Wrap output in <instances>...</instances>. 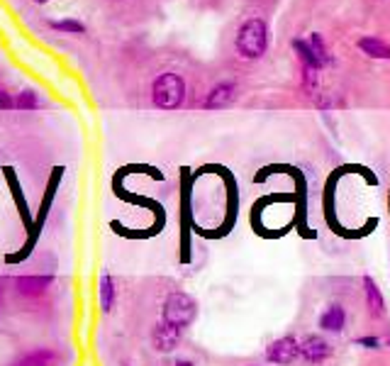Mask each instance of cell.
I'll return each instance as SVG.
<instances>
[{
  "label": "cell",
  "mask_w": 390,
  "mask_h": 366,
  "mask_svg": "<svg viewBox=\"0 0 390 366\" xmlns=\"http://www.w3.org/2000/svg\"><path fill=\"white\" fill-rule=\"evenodd\" d=\"M59 181H61V169H54V174H51L49 183H46V191H44L42 203H39L37 217H34L32 225L27 227V239L22 242L20 252L8 254V257H5V264H20V262H25L29 254L34 252V247H37V242H39V234H42L46 220H49V210H51V205H54V198H56V191H59Z\"/></svg>",
  "instance_id": "6da1fadb"
},
{
  "label": "cell",
  "mask_w": 390,
  "mask_h": 366,
  "mask_svg": "<svg viewBox=\"0 0 390 366\" xmlns=\"http://www.w3.org/2000/svg\"><path fill=\"white\" fill-rule=\"evenodd\" d=\"M183 98H186V81L174 71L159 74L151 84V103L159 110H176L181 108Z\"/></svg>",
  "instance_id": "7a4b0ae2"
},
{
  "label": "cell",
  "mask_w": 390,
  "mask_h": 366,
  "mask_svg": "<svg viewBox=\"0 0 390 366\" xmlns=\"http://www.w3.org/2000/svg\"><path fill=\"white\" fill-rule=\"evenodd\" d=\"M237 51L241 59H261L269 46V27L261 17H251L237 32Z\"/></svg>",
  "instance_id": "3957f363"
},
{
  "label": "cell",
  "mask_w": 390,
  "mask_h": 366,
  "mask_svg": "<svg viewBox=\"0 0 390 366\" xmlns=\"http://www.w3.org/2000/svg\"><path fill=\"white\" fill-rule=\"evenodd\" d=\"M198 315V303H195L193 296L183 291H174L169 293V298L164 300V308H161V320L174 325L179 330H186L188 325L195 320Z\"/></svg>",
  "instance_id": "277c9868"
},
{
  "label": "cell",
  "mask_w": 390,
  "mask_h": 366,
  "mask_svg": "<svg viewBox=\"0 0 390 366\" xmlns=\"http://www.w3.org/2000/svg\"><path fill=\"white\" fill-rule=\"evenodd\" d=\"M181 262H191V193L183 176V196H181Z\"/></svg>",
  "instance_id": "5b68a950"
},
{
  "label": "cell",
  "mask_w": 390,
  "mask_h": 366,
  "mask_svg": "<svg viewBox=\"0 0 390 366\" xmlns=\"http://www.w3.org/2000/svg\"><path fill=\"white\" fill-rule=\"evenodd\" d=\"M298 357H300V345L295 342V337H281V340L271 342V347L266 350V359H269L271 364H279V366L293 364Z\"/></svg>",
  "instance_id": "8992f818"
},
{
  "label": "cell",
  "mask_w": 390,
  "mask_h": 366,
  "mask_svg": "<svg viewBox=\"0 0 390 366\" xmlns=\"http://www.w3.org/2000/svg\"><path fill=\"white\" fill-rule=\"evenodd\" d=\"M51 283H54V276H20V279H15V291L20 293L22 298H39L44 296L46 291L51 288Z\"/></svg>",
  "instance_id": "52a82bcc"
},
{
  "label": "cell",
  "mask_w": 390,
  "mask_h": 366,
  "mask_svg": "<svg viewBox=\"0 0 390 366\" xmlns=\"http://www.w3.org/2000/svg\"><path fill=\"white\" fill-rule=\"evenodd\" d=\"M181 335H183V330L174 327V325L161 320L156 327L151 330V342H154V347H156L159 352H174L176 347H179V342H181Z\"/></svg>",
  "instance_id": "ba28073f"
},
{
  "label": "cell",
  "mask_w": 390,
  "mask_h": 366,
  "mask_svg": "<svg viewBox=\"0 0 390 366\" xmlns=\"http://www.w3.org/2000/svg\"><path fill=\"white\" fill-rule=\"evenodd\" d=\"M234 96H237V86H234L232 81H222V84H217L208 93V98H205L203 105H205V110H222L232 103Z\"/></svg>",
  "instance_id": "9c48e42d"
},
{
  "label": "cell",
  "mask_w": 390,
  "mask_h": 366,
  "mask_svg": "<svg viewBox=\"0 0 390 366\" xmlns=\"http://www.w3.org/2000/svg\"><path fill=\"white\" fill-rule=\"evenodd\" d=\"M329 354H332V347H329L322 337H317V335H312V337H305L303 345H300V357L307 359V362H312V364L324 362Z\"/></svg>",
  "instance_id": "30bf717a"
},
{
  "label": "cell",
  "mask_w": 390,
  "mask_h": 366,
  "mask_svg": "<svg viewBox=\"0 0 390 366\" xmlns=\"http://www.w3.org/2000/svg\"><path fill=\"white\" fill-rule=\"evenodd\" d=\"M5 179H8V186H10V191H13V200L17 205V212H20L22 222H25V227H29V225H32V217H29V205H27L25 196H22V188H20V181H17L15 171L5 169Z\"/></svg>",
  "instance_id": "8fae6325"
},
{
  "label": "cell",
  "mask_w": 390,
  "mask_h": 366,
  "mask_svg": "<svg viewBox=\"0 0 390 366\" xmlns=\"http://www.w3.org/2000/svg\"><path fill=\"white\" fill-rule=\"evenodd\" d=\"M344 325H346V312L341 305H329L327 310L322 312V317H320V327L322 330H327V332H341L344 330Z\"/></svg>",
  "instance_id": "7c38bea8"
},
{
  "label": "cell",
  "mask_w": 390,
  "mask_h": 366,
  "mask_svg": "<svg viewBox=\"0 0 390 366\" xmlns=\"http://www.w3.org/2000/svg\"><path fill=\"white\" fill-rule=\"evenodd\" d=\"M364 293H366V303H369V310L374 312V315H383L386 300H383L381 288H378V283L371 279V276H364Z\"/></svg>",
  "instance_id": "4fadbf2b"
},
{
  "label": "cell",
  "mask_w": 390,
  "mask_h": 366,
  "mask_svg": "<svg viewBox=\"0 0 390 366\" xmlns=\"http://www.w3.org/2000/svg\"><path fill=\"white\" fill-rule=\"evenodd\" d=\"M117 303V288H115V279L110 274L100 276V308L103 312H110Z\"/></svg>",
  "instance_id": "5bb4252c"
},
{
  "label": "cell",
  "mask_w": 390,
  "mask_h": 366,
  "mask_svg": "<svg viewBox=\"0 0 390 366\" xmlns=\"http://www.w3.org/2000/svg\"><path fill=\"white\" fill-rule=\"evenodd\" d=\"M359 49L366 51V54L374 56V59H390V44L381 42V39H376V37L359 39Z\"/></svg>",
  "instance_id": "9a60e30c"
},
{
  "label": "cell",
  "mask_w": 390,
  "mask_h": 366,
  "mask_svg": "<svg viewBox=\"0 0 390 366\" xmlns=\"http://www.w3.org/2000/svg\"><path fill=\"white\" fill-rule=\"evenodd\" d=\"M56 362V352H51V350H34V352H29L25 354V357L20 359V366H51Z\"/></svg>",
  "instance_id": "2e32d148"
},
{
  "label": "cell",
  "mask_w": 390,
  "mask_h": 366,
  "mask_svg": "<svg viewBox=\"0 0 390 366\" xmlns=\"http://www.w3.org/2000/svg\"><path fill=\"white\" fill-rule=\"evenodd\" d=\"M49 27L54 32H61V34H84L86 32V25L81 20H74V17H64V20H51Z\"/></svg>",
  "instance_id": "e0dca14e"
},
{
  "label": "cell",
  "mask_w": 390,
  "mask_h": 366,
  "mask_svg": "<svg viewBox=\"0 0 390 366\" xmlns=\"http://www.w3.org/2000/svg\"><path fill=\"white\" fill-rule=\"evenodd\" d=\"M293 49L298 51V56H300V61H303V66H310V69H315V71H320V69H322V64L317 61V56L312 54L310 44H307L305 39H295V42H293Z\"/></svg>",
  "instance_id": "ac0fdd59"
},
{
  "label": "cell",
  "mask_w": 390,
  "mask_h": 366,
  "mask_svg": "<svg viewBox=\"0 0 390 366\" xmlns=\"http://www.w3.org/2000/svg\"><path fill=\"white\" fill-rule=\"evenodd\" d=\"M13 108L15 110H37L39 108V96L34 91H22V93H17V98H15V103H13Z\"/></svg>",
  "instance_id": "d6986e66"
},
{
  "label": "cell",
  "mask_w": 390,
  "mask_h": 366,
  "mask_svg": "<svg viewBox=\"0 0 390 366\" xmlns=\"http://www.w3.org/2000/svg\"><path fill=\"white\" fill-rule=\"evenodd\" d=\"M307 44H310V49H312V54L317 56V61L322 64H329V54H327V49H324V42H322V37L320 34H312L310 39H307Z\"/></svg>",
  "instance_id": "ffe728a7"
},
{
  "label": "cell",
  "mask_w": 390,
  "mask_h": 366,
  "mask_svg": "<svg viewBox=\"0 0 390 366\" xmlns=\"http://www.w3.org/2000/svg\"><path fill=\"white\" fill-rule=\"evenodd\" d=\"M303 86L307 91H312V88L317 86V71L310 69V66H303Z\"/></svg>",
  "instance_id": "44dd1931"
},
{
  "label": "cell",
  "mask_w": 390,
  "mask_h": 366,
  "mask_svg": "<svg viewBox=\"0 0 390 366\" xmlns=\"http://www.w3.org/2000/svg\"><path fill=\"white\" fill-rule=\"evenodd\" d=\"M13 103H15V98L10 96L5 88H0V110H10L13 108Z\"/></svg>",
  "instance_id": "7402d4cb"
},
{
  "label": "cell",
  "mask_w": 390,
  "mask_h": 366,
  "mask_svg": "<svg viewBox=\"0 0 390 366\" xmlns=\"http://www.w3.org/2000/svg\"><path fill=\"white\" fill-rule=\"evenodd\" d=\"M356 345L366 347V350H376V347H378V340H376V337H361V340H356Z\"/></svg>",
  "instance_id": "603a6c76"
},
{
  "label": "cell",
  "mask_w": 390,
  "mask_h": 366,
  "mask_svg": "<svg viewBox=\"0 0 390 366\" xmlns=\"http://www.w3.org/2000/svg\"><path fill=\"white\" fill-rule=\"evenodd\" d=\"M174 366H195V364L191 362V359H179V362H176Z\"/></svg>",
  "instance_id": "cb8c5ba5"
},
{
  "label": "cell",
  "mask_w": 390,
  "mask_h": 366,
  "mask_svg": "<svg viewBox=\"0 0 390 366\" xmlns=\"http://www.w3.org/2000/svg\"><path fill=\"white\" fill-rule=\"evenodd\" d=\"M34 3H37V5H44V3H49V0H34Z\"/></svg>",
  "instance_id": "d4e9b609"
},
{
  "label": "cell",
  "mask_w": 390,
  "mask_h": 366,
  "mask_svg": "<svg viewBox=\"0 0 390 366\" xmlns=\"http://www.w3.org/2000/svg\"><path fill=\"white\" fill-rule=\"evenodd\" d=\"M0 308H3V288H0Z\"/></svg>",
  "instance_id": "484cf974"
},
{
  "label": "cell",
  "mask_w": 390,
  "mask_h": 366,
  "mask_svg": "<svg viewBox=\"0 0 390 366\" xmlns=\"http://www.w3.org/2000/svg\"><path fill=\"white\" fill-rule=\"evenodd\" d=\"M122 366H129V364H122Z\"/></svg>",
  "instance_id": "4316f807"
},
{
  "label": "cell",
  "mask_w": 390,
  "mask_h": 366,
  "mask_svg": "<svg viewBox=\"0 0 390 366\" xmlns=\"http://www.w3.org/2000/svg\"><path fill=\"white\" fill-rule=\"evenodd\" d=\"M388 345H390V340H388Z\"/></svg>",
  "instance_id": "83f0119b"
}]
</instances>
